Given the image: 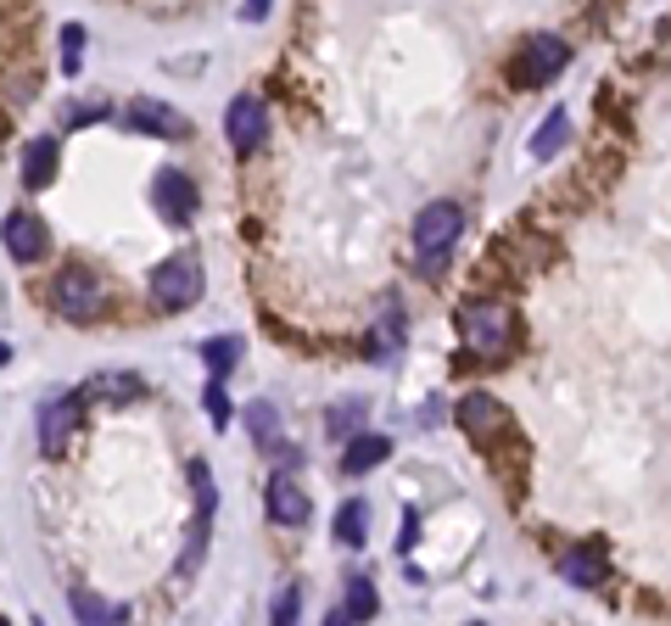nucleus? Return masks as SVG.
<instances>
[{
    "label": "nucleus",
    "instance_id": "obj_1",
    "mask_svg": "<svg viewBox=\"0 0 671 626\" xmlns=\"http://www.w3.org/2000/svg\"><path fill=\"white\" fill-rule=\"evenodd\" d=\"M464 229V208L459 202H425L420 218H414V258H420V274H443L448 269V252Z\"/></svg>",
    "mask_w": 671,
    "mask_h": 626
},
{
    "label": "nucleus",
    "instance_id": "obj_2",
    "mask_svg": "<svg viewBox=\"0 0 671 626\" xmlns=\"http://www.w3.org/2000/svg\"><path fill=\"white\" fill-rule=\"evenodd\" d=\"M459 335H464V347H470L475 358L498 364V358H509V347H515V314H509L504 303H464V308H459Z\"/></svg>",
    "mask_w": 671,
    "mask_h": 626
},
{
    "label": "nucleus",
    "instance_id": "obj_3",
    "mask_svg": "<svg viewBox=\"0 0 671 626\" xmlns=\"http://www.w3.org/2000/svg\"><path fill=\"white\" fill-rule=\"evenodd\" d=\"M51 303H57V314L62 319H73V324H95L107 314V303H113V292L102 280H95L90 269H62L57 274V285H51Z\"/></svg>",
    "mask_w": 671,
    "mask_h": 626
},
{
    "label": "nucleus",
    "instance_id": "obj_4",
    "mask_svg": "<svg viewBox=\"0 0 671 626\" xmlns=\"http://www.w3.org/2000/svg\"><path fill=\"white\" fill-rule=\"evenodd\" d=\"M197 297H202V258L197 252H179V258L157 263V274H152V303L157 308L179 314V308H190Z\"/></svg>",
    "mask_w": 671,
    "mask_h": 626
},
{
    "label": "nucleus",
    "instance_id": "obj_5",
    "mask_svg": "<svg viewBox=\"0 0 671 626\" xmlns=\"http://www.w3.org/2000/svg\"><path fill=\"white\" fill-rule=\"evenodd\" d=\"M565 62H570V45L560 34H532V39H526V51H520V62H515V84H549Z\"/></svg>",
    "mask_w": 671,
    "mask_h": 626
},
{
    "label": "nucleus",
    "instance_id": "obj_6",
    "mask_svg": "<svg viewBox=\"0 0 671 626\" xmlns=\"http://www.w3.org/2000/svg\"><path fill=\"white\" fill-rule=\"evenodd\" d=\"M224 134L235 152H258L263 134H269V107L258 102V95H235L229 113H224Z\"/></svg>",
    "mask_w": 671,
    "mask_h": 626
},
{
    "label": "nucleus",
    "instance_id": "obj_7",
    "mask_svg": "<svg viewBox=\"0 0 671 626\" xmlns=\"http://www.w3.org/2000/svg\"><path fill=\"white\" fill-rule=\"evenodd\" d=\"M152 202H157V213H163L174 229H185L190 213H197V185H190L179 168H163V174L152 179Z\"/></svg>",
    "mask_w": 671,
    "mask_h": 626
},
{
    "label": "nucleus",
    "instance_id": "obj_8",
    "mask_svg": "<svg viewBox=\"0 0 671 626\" xmlns=\"http://www.w3.org/2000/svg\"><path fill=\"white\" fill-rule=\"evenodd\" d=\"M459 425H464V437L487 442V437H498V430H509V414H504L498 398L470 392V398H459Z\"/></svg>",
    "mask_w": 671,
    "mask_h": 626
},
{
    "label": "nucleus",
    "instance_id": "obj_9",
    "mask_svg": "<svg viewBox=\"0 0 671 626\" xmlns=\"http://www.w3.org/2000/svg\"><path fill=\"white\" fill-rule=\"evenodd\" d=\"M79 392H68V398H51L45 403V414H39V442H45V453L51 459H62L68 453V437H73V420H79Z\"/></svg>",
    "mask_w": 671,
    "mask_h": 626
},
{
    "label": "nucleus",
    "instance_id": "obj_10",
    "mask_svg": "<svg viewBox=\"0 0 671 626\" xmlns=\"http://www.w3.org/2000/svg\"><path fill=\"white\" fill-rule=\"evenodd\" d=\"M560 576L570 588H604V543H577V548H565L560 554Z\"/></svg>",
    "mask_w": 671,
    "mask_h": 626
},
{
    "label": "nucleus",
    "instance_id": "obj_11",
    "mask_svg": "<svg viewBox=\"0 0 671 626\" xmlns=\"http://www.w3.org/2000/svg\"><path fill=\"white\" fill-rule=\"evenodd\" d=\"M7 252L17 263H39L45 252H51V235H45V224L34 213H12L7 218Z\"/></svg>",
    "mask_w": 671,
    "mask_h": 626
},
{
    "label": "nucleus",
    "instance_id": "obj_12",
    "mask_svg": "<svg viewBox=\"0 0 671 626\" xmlns=\"http://www.w3.org/2000/svg\"><path fill=\"white\" fill-rule=\"evenodd\" d=\"M269 520L274 525H308V493L297 487L292 475H274L269 481Z\"/></svg>",
    "mask_w": 671,
    "mask_h": 626
},
{
    "label": "nucleus",
    "instance_id": "obj_13",
    "mask_svg": "<svg viewBox=\"0 0 671 626\" xmlns=\"http://www.w3.org/2000/svg\"><path fill=\"white\" fill-rule=\"evenodd\" d=\"M51 174H57V140L39 134V140H28V146H23V185L28 190H45V185H51Z\"/></svg>",
    "mask_w": 671,
    "mask_h": 626
},
{
    "label": "nucleus",
    "instance_id": "obj_14",
    "mask_svg": "<svg viewBox=\"0 0 671 626\" xmlns=\"http://www.w3.org/2000/svg\"><path fill=\"white\" fill-rule=\"evenodd\" d=\"M129 123L146 129V134H168V140L185 134V118H179L174 107H163V102H134V107H129Z\"/></svg>",
    "mask_w": 671,
    "mask_h": 626
},
{
    "label": "nucleus",
    "instance_id": "obj_15",
    "mask_svg": "<svg viewBox=\"0 0 671 626\" xmlns=\"http://www.w3.org/2000/svg\"><path fill=\"white\" fill-rule=\"evenodd\" d=\"M146 392V380H134V375H95L90 387L79 392V398H107V403H129V398H140Z\"/></svg>",
    "mask_w": 671,
    "mask_h": 626
},
{
    "label": "nucleus",
    "instance_id": "obj_16",
    "mask_svg": "<svg viewBox=\"0 0 671 626\" xmlns=\"http://www.w3.org/2000/svg\"><path fill=\"white\" fill-rule=\"evenodd\" d=\"M364 525H369V504H364V498H348L342 509H336V543L358 548V543H364Z\"/></svg>",
    "mask_w": 671,
    "mask_h": 626
},
{
    "label": "nucleus",
    "instance_id": "obj_17",
    "mask_svg": "<svg viewBox=\"0 0 671 626\" xmlns=\"http://www.w3.org/2000/svg\"><path fill=\"white\" fill-rule=\"evenodd\" d=\"M68 599H73V610H79V621H84V626H118V621H123V610H118V604L95 599L90 588H73Z\"/></svg>",
    "mask_w": 671,
    "mask_h": 626
},
{
    "label": "nucleus",
    "instance_id": "obj_18",
    "mask_svg": "<svg viewBox=\"0 0 671 626\" xmlns=\"http://www.w3.org/2000/svg\"><path fill=\"white\" fill-rule=\"evenodd\" d=\"M387 453H392V442H387V437H353L342 464H348V475H364V470H375Z\"/></svg>",
    "mask_w": 671,
    "mask_h": 626
},
{
    "label": "nucleus",
    "instance_id": "obj_19",
    "mask_svg": "<svg viewBox=\"0 0 671 626\" xmlns=\"http://www.w3.org/2000/svg\"><path fill=\"white\" fill-rule=\"evenodd\" d=\"M565 134H570L565 113H549V118H543V129L532 134V157H543V163H549V157H554V152L565 146Z\"/></svg>",
    "mask_w": 671,
    "mask_h": 626
},
{
    "label": "nucleus",
    "instance_id": "obj_20",
    "mask_svg": "<svg viewBox=\"0 0 671 626\" xmlns=\"http://www.w3.org/2000/svg\"><path fill=\"white\" fill-rule=\"evenodd\" d=\"M235 358H242V335H213V342H202V364H208L213 375L235 369Z\"/></svg>",
    "mask_w": 671,
    "mask_h": 626
},
{
    "label": "nucleus",
    "instance_id": "obj_21",
    "mask_svg": "<svg viewBox=\"0 0 671 626\" xmlns=\"http://www.w3.org/2000/svg\"><path fill=\"white\" fill-rule=\"evenodd\" d=\"M342 615H348V621H369V615H375V588L364 582V576H353V582H348V604H342Z\"/></svg>",
    "mask_w": 671,
    "mask_h": 626
},
{
    "label": "nucleus",
    "instance_id": "obj_22",
    "mask_svg": "<svg viewBox=\"0 0 671 626\" xmlns=\"http://www.w3.org/2000/svg\"><path fill=\"white\" fill-rule=\"evenodd\" d=\"M358 425H364V403H342V409H330V420H325L330 437H358Z\"/></svg>",
    "mask_w": 671,
    "mask_h": 626
},
{
    "label": "nucleus",
    "instance_id": "obj_23",
    "mask_svg": "<svg viewBox=\"0 0 671 626\" xmlns=\"http://www.w3.org/2000/svg\"><path fill=\"white\" fill-rule=\"evenodd\" d=\"M297 615H303V593H297V588H280V593H274L269 626H297Z\"/></svg>",
    "mask_w": 671,
    "mask_h": 626
},
{
    "label": "nucleus",
    "instance_id": "obj_24",
    "mask_svg": "<svg viewBox=\"0 0 671 626\" xmlns=\"http://www.w3.org/2000/svg\"><path fill=\"white\" fill-rule=\"evenodd\" d=\"M79 45H84V28H79V23H68V28H62V68H68V79H73V73H79V62H84V57H79Z\"/></svg>",
    "mask_w": 671,
    "mask_h": 626
},
{
    "label": "nucleus",
    "instance_id": "obj_25",
    "mask_svg": "<svg viewBox=\"0 0 671 626\" xmlns=\"http://www.w3.org/2000/svg\"><path fill=\"white\" fill-rule=\"evenodd\" d=\"M247 420H252V437H258V442H269V437H274V409H269V403H252V409H247Z\"/></svg>",
    "mask_w": 671,
    "mask_h": 626
},
{
    "label": "nucleus",
    "instance_id": "obj_26",
    "mask_svg": "<svg viewBox=\"0 0 671 626\" xmlns=\"http://www.w3.org/2000/svg\"><path fill=\"white\" fill-rule=\"evenodd\" d=\"M202 403H208V420H213V425H229V398H224V387H219V380L208 387V398H202Z\"/></svg>",
    "mask_w": 671,
    "mask_h": 626
},
{
    "label": "nucleus",
    "instance_id": "obj_27",
    "mask_svg": "<svg viewBox=\"0 0 671 626\" xmlns=\"http://www.w3.org/2000/svg\"><path fill=\"white\" fill-rule=\"evenodd\" d=\"M269 17V7H263V0H252V7H242V23H263Z\"/></svg>",
    "mask_w": 671,
    "mask_h": 626
},
{
    "label": "nucleus",
    "instance_id": "obj_28",
    "mask_svg": "<svg viewBox=\"0 0 671 626\" xmlns=\"http://www.w3.org/2000/svg\"><path fill=\"white\" fill-rule=\"evenodd\" d=\"M90 118H102V107H73L68 113V123H90Z\"/></svg>",
    "mask_w": 671,
    "mask_h": 626
},
{
    "label": "nucleus",
    "instance_id": "obj_29",
    "mask_svg": "<svg viewBox=\"0 0 671 626\" xmlns=\"http://www.w3.org/2000/svg\"><path fill=\"white\" fill-rule=\"evenodd\" d=\"M325 626H353V621H348L342 610H330V615H325Z\"/></svg>",
    "mask_w": 671,
    "mask_h": 626
},
{
    "label": "nucleus",
    "instance_id": "obj_30",
    "mask_svg": "<svg viewBox=\"0 0 671 626\" xmlns=\"http://www.w3.org/2000/svg\"><path fill=\"white\" fill-rule=\"evenodd\" d=\"M0 626H7V621H0Z\"/></svg>",
    "mask_w": 671,
    "mask_h": 626
}]
</instances>
